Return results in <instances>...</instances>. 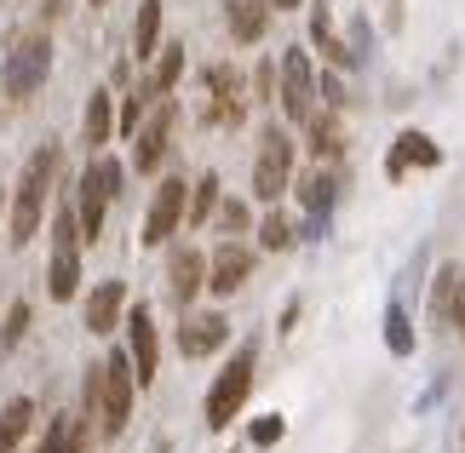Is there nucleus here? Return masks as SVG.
Returning a JSON list of instances; mask_svg holds the SVG:
<instances>
[{"mask_svg": "<svg viewBox=\"0 0 465 453\" xmlns=\"http://www.w3.org/2000/svg\"><path fill=\"white\" fill-rule=\"evenodd\" d=\"M133 396H138V379H133V356L115 350L86 368L81 379V419L98 425V437H121L133 419Z\"/></svg>", "mask_w": 465, "mask_h": 453, "instance_id": "nucleus-1", "label": "nucleus"}, {"mask_svg": "<svg viewBox=\"0 0 465 453\" xmlns=\"http://www.w3.org/2000/svg\"><path fill=\"white\" fill-rule=\"evenodd\" d=\"M52 184H58V150H35L24 161V178L12 190V207H6V230H12V247H29L46 224V202H52Z\"/></svg>", "mask_w": 465, "mask_h": 453, "instance_id": "nucleus-2", "label": "nucleus"}, {"mask_svg": "<svg viewBox=\"0 0 465 453\" xmlns=\"http://www.w3.org/2000/svg\"><path fill=\"white\" fill-rule=\"evenodd\" d=\"M52 75V34L46 29H17L12 46H6V64H0V93L12 103L35 98Z\"/></svg>", "mask_w": 465, "mask_h": 453, "instance_id": "nucleus-3", "label": "nucleus"}, {"mask_svg": "<svg viewBox=\"0 0 465 453\" xmlns=\"http://www.w3.org/2000/svg\"><path fill=\"white\" fill-rule=\"evenodd\" d=\"M121 184H127V167L110 155H93L75 184V219H81V235L86 241H98L104 235V212H110V202L121 195Z\"/></svg>", "mask_w": 465, "mask_h": 453, "instance_id": "nucleus-4", "label": "nucleus"}, {"mask_svg": "<svg viewBox=\"0 0 465 453\" xmlns=\"http://www.w3.org/2000/svg\"><path fill=\"white\" fill-rule=\"evenodd\" d=\"M293 190V138L282 126L259 133V155H253V195L259 202H282Z\"/></svg>", "mask_w": 465, "mask_h": 453, "instance_id": "nucleus-5", "label": "nucleus"}, {"mask_svg": "<svg viewBox=\"0 0 465 453\" xmlns=\"http://www.w3.org/2000/svg\"><path fill=\"white\" fill-rule=\"evenodd\" d=\"M276 103H282V115L299 121V126L316 115V69H311L305 46L282 52V64H276Z\"/></svg>", "mask_w": 465, "mask_h": 453, "instance_id": "nucleus-6", "label": "nucleus"}, {"mask_svg": "<svg viewBox=\"0 0 465 453\" xmlns=\"http://www.w3.org/2000/svg\"><path fill=\"white\" fill-rule=\"evenodd\" d=\"M247 390H253V350H236L230 356V368L213 379V390H207V430H224L230 419L242 413V402H247Z\"/></svg>", "mask_w": 465, "mask_h": 453, "instance_id": "nucleus-7", "label": "nucleus"}, {"mask_svg": "<svg viewBox=\"0 0 465 453\" xmlns=\"http://www.w3.org/2000/svg\"><path fill=\"white\" fill-rule=\"evenodd\" d=\"M184 207H190V184L184 178H161L155 202L144 212V247H167L178 235V224H184Z\"/></svg>", "mask_w": 465, "mask_h": 453, "instance_id": "nucleus-8", "label": "nucleus"}, {"mask_svg": "<svg viewBox=\"0 0 465 453\" xmlns=\"http://www.w3.org/2000/svg\"><path fill=\"white\" fill-rule=\"evenodd\" d=\"M127 356H133L138 390L155 385V373H161V333H155V316L144 310V304H127Z\"/></svg>", "mask_w": 465, "mask_h": 453, "instance_id": "nucleus-9", "label": "nucleus"}, {"mask_svg": "<svg viewBox=\"0 0 465 453\" xmlns=\"http://www.w3.org/2000/svg\"><path fill=\"white\" fill-rule=\"evenodd\" d=\"M173 121H178V103L173 98H155V110L144 115V126H138V150H133V167L138 172H155L161 161H167V150H173Z\"/></svg>", "mask_w": 465, "mask_h": 453, "instance_id": "nucleus-10", "label": "nucleus"}, {"mask_svg": "<svg viewBox=\"0 0 465 453\" xmlns=\"http://www.w3.org/2000/svg\"><path fill=\"white\" fill-rule=\"evenodd\" d=\"M202 86H207V121L213 126H242V115H247V93H242V75L230 64H213L207 75H202Z\"/></svg>", "mask_w": 465, "mask_h": 453, "instance_id": "nucleus-11", "label": "nucleus"}, {"mask_svg": "<svg viewBox=\"0 0 465 453\" xmlns=\"http://www.w3.org/2000/svg\"><path fill=\"white\" fill-rule=\"evenodd\" d=\"M247 276H253V247H242V241H224V247L207 259V293H219V299L242 293Z\"/></svg>", "mask_w": 465, "mask_h": 453, "instance_id": "nucleus-12", "label": "nucleus"}, {"mask_svg": "<svg viewBox=\"0 0 465 453\" xmlns=\"http://www.w3.org/2000/svg\"><path fill=\"white\" fill-rule=\"evenodd\" d=\"M202 287H207V252L173 247V259H167V293H173V304H178V310H190Z\"/></svg>", "mask_w": 465, "mask_h": 453, "instance_id": "nucleus-13", "label": "nucleus"}, {"mask_svg": "<svg viewBox=\"0 0 465 453\" xmlns=\"http://www.w3.org/2000/svg\"><path fill=\"white\" fill-rule=\"evenodd\" d=\"M224 339H230L224 310H202V316H184V321H178V350H184L190 361H202V356H213V350H224Z\"/></svg>", "mask_w": 465, "mask_h": 453, "instance_id": "nucleus-14", "label": "nucleus"}, {"mask_svg": "<svg viewBox=\"0 0 465 453\" xmlns=\"http://www.w3.org/2000/svg\"><path fill=\"white\" fill-rule=\"evenodd\" d=\"M127 321V281H98L93 299H86V333L104 339Z\"/></svg>", "mask_w": 465, "mask_h": 453, "instance_id": "nucleus-15", "label": "nucleus"}, {"mask_svg": "<svg viewBox=\"0 0 465 453\" xmlns=\"http://www.w3.org/2000/svg\"><path fill=\"white\" fill-rule=\"evenodd\" d=\"M224 29H230V41L259 46L264 29H271V0H224Z\"/></svg>", "mask_w": 465, "mask_h": 453, "instance_id": "nucleus-16", "label": "nucleus"}, {"mask_svg": "<svg viewBox=\"0 0 465 453\" xmlns=\"http://www.w3.org/2000/svg\"><path fill=\"white\" fill-rule=\"evenodd\" d=\"M110 138H115V93H93L86 98V115H81V143L93 155H104Z\"/></svg>", "mask_w": 465, "mask_h": 453, "instance_id": "nucleus-17", "label": "nucleus"}, {"mask_svg": "<svg viewBox=\"0 0 465 453\" xmlns=\"http://www.w3.org/2000/svg\"><path fill=\"white\" fill-rule=\"evenodd\" d=\"M437 161H442V150H437V143L425 138V133H402V138H397V150L385 155V178H402L408 167H437Z\"/></svg>", "mask_w": 465, "mask_h": 453, "instance_id": "nucleus-18", "label": "nucleus"}, {"mask_svg": "<svg viewBox=\"0 0 465 453\" xmlns=\"http://www.w3.org/2000/svg\"><path fill=\"white\" fill-rule=\"evenodd\" d=\"M86 448H93V425H86L81 413H64V419L46 425V437L35 453H86Z\"/></svg>", "mask_w": 465, "mask_h": 453, "instance_id": "nucleus-19", "label": "nucleus"}, {"mask_svg": "<svg viewBox=\"0 0 465 453\" xmlns=\"http://www.w3.org/2000/svg\"><path fill=\"white\" fill-rule=\"evenodd\" d=\"M46 293L58 299V304H69L81 293V252L75 247H52V270H46Z\"/></svg>", "mask_w": 465, "mask_h": 453, "instance_id": "nucleus-20", "label": "nucleus"}, {"mask_svg": "<svg viewBox=\"0 0 465 453\" xmlns=\"http://www.w3.org/2000/svg\"><path fill=\"white\" fill-rule=\"evenodd\" d=\"M305 138H311V155L339 161V155H345V126H339V110H316L305 121Z\"/></svg>", "mask_w": 465, "mask_h": 453, "instance_id": "nucleus-21", "label": "nucleus"}, {"mask_svg": "<svg viewBox=\"0 0 465 453\" xmlns=\"http://www.w3.org/2000/svg\"><path fill=\"white\" fill-rule=\"evenodd\" d=\"M299 202H305L311 219H328L339 202V172H305L299 178Z\"/></svg>", "mask_w": 465, "mask_h": 453, "instance_id": "nucleus-22", "label": "nucleus"}, {"mask_svg": "<svg viewBox=\"0 0 465 453\" xmlns=\"http://www.w3.org/2000/svg\"><path fill=\"white\" fill-rule=\"evenodd\" d=\"M133 52H138V64H150L155 52H161V0H144V6H138V24H133Z\"/></svg>", "mask_w": 465, "mask_h": 453, "instance_id": "nucleus-23", "label": "nucleus"}, {"mask_svg": "<svg viewBox=\"0 0 465 453\" xmlns=\"http://www.w3.org/2000/svg\"><path fill=\"white\" fill-rule=\"evenodd\" d=\"M29 425H35V402H29V396H12V402L0 408V448L12 453L17 442L29 437Z\"/></svg>", "mask_w": 465, "mask_h": 453, "instance_id": "nucleus-24", "label": "nucleus"}, {"mask_svg": "<svg viewBox=\"0 0 465 453\" xmlns=\"http://www.w3.org/2000/svg\"><path fill=\"white\" fill-rule=\"evenodd\" d=\"M311 41L322 46V58H328V64H339V69H345V64H356V52H345V41L333 34V17H328V6H311Z\"/></svg>", "mask_w": 465, "mask_h": 453, "instance_id": "nucleus-25", "label": "nucleus"}, {"mask_svg": "<svg viewBox=\"0 0 465 453\" xmlns=\"http://www.w3.org/2000/svg\"><path fill=\"white\" fill-rule=\"evenodd\" d=\"M213 212H219V178H213V172H202V178L190 184V207H184V224H190V230H202V224L213 219Z\"/></svg>", "mask_w": 465, "mask_h": 453, "instance_id": "nucleus-26", "label": "nucleus"}, {"mask_svg": "<svg viewBox=\"0 0 465 453\" xmlns=\"http://www.w3.org/2000/svg\"><path fill=\"white\" fill-rule=\"evenodd\" d=\"M150 64H155V69H150V86H155L161 98H173L178 75H184V46H178V41H173V46H161V52H155Z\"/></svg>", "mask_w": 465, "mask_h": 453, "instance_id": "nucleus-27", "label": "nucleus"}, {"mask_svg": "<svg viewBox=\"0 0 465 453\" xmlns=\"http://www.w3.org/2000/svg\"><path fill=\"white\" fill-rule=\"evenodd\" d=\"M29 321H35V304H29V299H17L12 310H6V321H0V356H12L17 344L29 339Z\"/></svg>", "mask_w": 465, "mask_h": 453, "instance_id": "nucleus-28", "label": "nucleus"}, {"mask_svg": "<svg viewBox=\"0 0 465 453\" xmlns=\"http://www.w3.org/2000/svg\"><path fill=\"white\" fill-rule=\"evenodd\" d=\"M293 241H299V235H293V219H288V212H271V219L259 224V247H264V252H288Z\"/></svg>", "mask_w": 465, "mask_h": 453, "instance_id": "nucleus-29", "label": "nucleus"}, {"mask_svg": "<svg viewBox=\"0 0 465 453\" xmlns=\"http://www.w3.org/2000/svg\"><path fill=\"white\" fill-rule=\"evenodd\" d=\"M454 287H460V270H454V264H442V270H437V287H431V316H442V321H449Z\"/></svg>", "mask_w": 465, "mask_h": 453, "instance_id": "nucleus-30", "label": "nucleus"}, {"mask_svg": "<svg viewBox=\"0 0 465 453\" xmlns=\"http://www.w3.org/2000/svg\"><path fill=\"white\" fill-rule=\"evenodd\" d=\"M213 219H219L224 235H242L247 224H253V212H247V202H219V212H213Z\"/></svg>", "mask_w": 465, "mask_h": 453, "instance_id": "nucleus-31", "label": "nucleus"}, {"mask_svg": "<svg viewBox=\"0 0 465 453\" xmlns=\"http://www.w3.org/2000/svg\"><path fill=\"white\" fill-rule=\"evenodd\" d=\"M253 103H276V64H259V75H253Z\"/></svg>", "mask_w": 465, "mask_h": 453, "instance_id": "nucleus-32", "label": "nucleus"}, {"mask_svg": "<svg viewBox=\"0 0 465 453\" xmlns=\"http://www.w3.org/2000/svg\"><path fill=\"white\" fill-rule=\"evenodd\" d=\"M449 328L465 339V276H460V287H454V304H449Z\"/></svg>", "mask_w": 465, "mask_h": 453, "instance_id": "nucleus-33", "label": "nucleus"}, {"mask_svg": "<svg viewBox=\"0 0 465 453\" xmlns=\"http://www.w3.org/2000/svg\"><path fill=\"white\" fill-rule=\"evenodd\" d=\"M253 442H259V448L282 442V419H276V413H271V419H259V425H253Z\"/></svg>", "mask_w": 465, "mask_h": 453, "instance_id": "nucleus-34", "label": "nucleus"}, {"mask_svg": "<svg viewBox=\"0 0 465 453\" xmlns=\"http://www.w3.org/2000/svg\"><path fill=\"white\" fill-rule=\"evenodd\" d=\"M299 6V0H271V12H293Z\"/></svg>", "mask_w": 465, "mask_h": 453, "instance_id": "nucleus-35", "label": "nucleus"}, {"mask_svg": "<svg viewBox=\"0 0 465 453\" xmlns=\"http://www.w3.org/2000/svg\"><path fill=\"white\" fill-rule=\"evenodd\" d=\"M64 12V0H46V17H58Z\"/></svg>", "mask_w": 465, "mask_h": 453, "instance_id": "nucleus-36", "label": "nucleus"}, {"mask_svg": "<svg viewBox=\"0 0 465 453\" xmlns=\"http://www.w3.org/2000/svg\"><path fill=\"white\" fill-rule=\"evenodd\" d=\"M0 207H6V184H0Z\"/></svg>", "mask_w": 465, "mask_h": 453, "instance_id": "nucleus-37", "label": "nucleus"}, {"mask_svg": "<svg viewBox=\"0 0 465 453\" xmlns=\"http://www.w3.org/2000/svg\"><path fill=\"white\" fill-rule=\"evenodd\" d=\"M93 6H104V0H93Z\"/></svg>", "mask_w": 465, "mask_h": 453, "instance_id": "nucleus-38", "label": "nucleus"}, {"mask_svg": "<svg viewBox=\"0 0 465 453\" xmlns=\"http://www.w3.org/2000/svg\"><path fill=\"white\" fill-rule=\"evenodd\" d=\"M0 453H6V448H0Z\"/></svg>", "mask_w": 465, "mask_h": 453, "instance_id": "nucleus-39", "label": "nucleus"}]
</instances>
